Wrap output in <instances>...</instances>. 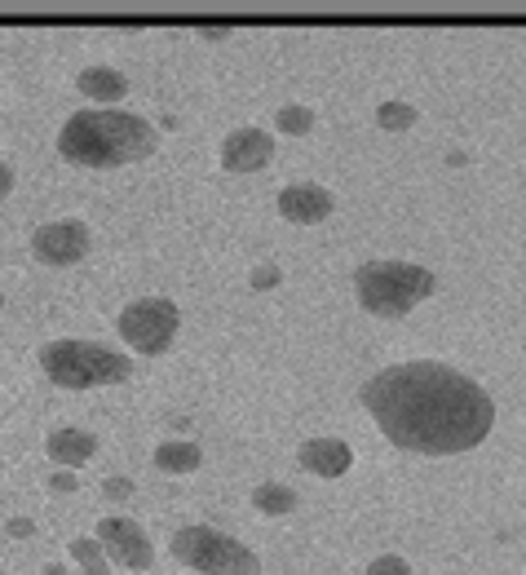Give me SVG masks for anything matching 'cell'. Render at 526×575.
Masks as SVG:
<instances>
[{"label": "cell", "mask_w": 526, "mask_h": 575, "mask_svg": "<svg viewBox=\"0 0 526 575\" xmlns=\"http://www.w3.org/2000/svg\"><path fill=\"white\" fill-rule=\"evenodd\" d=\"M359 399L394 447L420 456L473 452L495 425V403L478 381L425 359L376 372Z\"/></svg>", "instance_id": "cell-1"}, {"label": "cell", "mask_w": 526, "mask_h": 575, "mask_svg": "<svg viewBox=\"0 0 526 575\" xmlns=\"http://www.w3.org/2000/svg\"><path fill=\"white\" fill-rule=\"evenodd\" d=\"M155 147H160L155 124L116 107L72 111V120L58 133V155L85 169H120V164L155 155Z\"/></svg>", "instance_id": "cell-2"}, {"label": "cell", "mask_w": 526, "mask_h": 575, "mask_svg": "<svg viewBox=\"0 0 526 575\" xmlns=\"http://www.w3.org/2000/svg\"><path fill=\"white\" fill-rule=\"evenodd\" d=\"M354 293L368 315L403 319L434 293V274L416 261H368L354 270Z\"/></svg>", "instance_id": "cell-3"}, {"label": "cell", "mask_w": 526, "mask_h": 575, "mask_svg": "<svg viewBox=\"0 0 526 575\" xmlns=\"http://www.w3.org/2000/svg\"><path fill=\"white\" fill-rule=\"evenodd\" d=\"M41 368L63 390H98L124 381L133 372V359L98 341H50L41 350Z\"/></svg>", "instance_id": "cell-4"}, {"label": "cell", "mask_w": 526, "mask_h": 575, "mask_svg": "<svg viewBox=\"0 0 526 575\" xmlns=\"http://www.w3.org/2000/svg\"><path fill=\"white\" fill-rule=\"evenodd\" d=\"M173 557L186 562L199 575H261V557L239 544L234 535L217 531V527H182L173 535Z\"/></svg>", "instance_id": "cell-5"}, {"label": "cell", "mask_w": 526, "mask_h": 575, "mask_svg": "<svg viewBox=\"0 0 526 575\" xmlns=\"http://www.w3.org/2000/svg\"><path fill=\"white\" fill-rule=\"evenodd\" d=\"M177 328H182V315H177V306H173L168 297H142V302H133V306L120 315V324H116V333H120L138 355H146V359L164 355V350L177 341Z\"/></svg>", "instance_id": "cell-6"}, {"label": "cell", "mask_w": 526, "mask_h": 575, "mask_svg": "<svg viewBox=\"0 0 526 575\" xmlns=\"http://www.w3.org/2000/svg\"><path fill=\"white\" fill-rule=\"evenodd\" d=\"M89 226L85 221H76V217H63V221H50V226H41L36 235H32V252H36V261H45V265H76V261H85L89 257Z\"/></svg>", "instance_id": "cell-7"}, {"label": "cell", "mask_w": 526, "mask_h": 575, "mask_svg": "<svg viewBox=\"0 0 526 575\" xmlns=\"http://www.w3.org/2000/svg\"><path fill=\"white\" fill-rule=\"evenodd\" d=\"M98 540H102L107 557L129 566V571H146L155 562V549H151L142 522H133V518H102L98 522Z\"/></svg>", "instance_id": "cell-8"}, {"label": "cell", "mask_w": 526, "mask_h": 575, "mask_svg": "<svg viewBox=\"0 0 526 575\" xmlns=\"http://www.w3.org/2000/svg\"><path fill=\"white\" fill-rule=\"evenodd\" d=\"M275 160V138L266 129H234L226 142H221V164L226 173H256Z\"/></svg>", "instance_id": "cell-9"}, {"label": "cell", "mask_w": 526, "mask_h": 575, "mask_svg": "<svg viewBox=\"0 0 526 575\" xmlns=\"http://www.w3.org/2000/svg\"><path fill=\"white\" fill-rule=\"evenodd\" d=\"M280 213L284 221L293 226H315L332 213V191H324L319 182H297V186H284L280 191Z\"/></svg>", "instance_id": "cell-10"}, {"label": "cell", "mask_w": 526, "mask_h": 575, "mask_svg": "<svg viewBox=\"0 0 526 575\" xmlns=\"http://www.w3.org/2000/svg\"><path fill=\"white\" fill-rule=\"evenodd\" d=\"M302 465L319 478H341L350 465H354V447L346 438H306L302 443Z\"/></svg>", "instance_id": "cell-11"}, {"label": "cell", "mask_w": 526, "mask_h": 575, "mask_svg": "<svg viewBox=\"0 0 526 575\" xmlns=\"http://www.w3.org/2000/svg\"><path fill=\"white\" fill-rule=\"evenodd\" d=\"M98 456V438L89 430H58L50 434V460L63 465V469H80Z\"/></svg>", "instance_id": "cell-12"}, {"label": "cell", "mask_w": 526, "mask_h": 575, "mask_svg": "<svg viewBox=\"0 0 526 575\" xmlns=\"http://www.w3.org/2000/svg\"><path fill=\"white\" fill-rule=\"evenodd\" d=\"M76 89H80L85 98H94L98 107H116V102L129 94V80H124L116 67H85V72L76 76Z\"/></svg>", "instance_id": "cell-13"}, {"label": "cell", "mask_w": 526, "mask_h": 575, "mask_svg": "<svg viewBox=\"0 0 526 575\" xmlns=\"http://www.w3.org/2000/svg\"><path fill=\"white\" fill-rule=\"evenodd\" d=\"M199 465H204V452L190 438H168V443L155 447V469L160 474H195Z\"/></svg>", "instance_id": "cell-14"}, {"label": "cell", "mask_w": 526, "mask_h": 575, "mask_svg": "<svg viewBox=\"0 0 526 575\" xmlns=\"http://www.w3.org/2000/svg\"><path fill=\"white\" fill-rule=\"evenodd\" d=\"M252 509L271 513V518H284V513H293V509H297V491H293V487H284V482H261V487L252 491Z\"/></svg>", "instance_id": "cell-15"}, {"label": "cell", "mask_w": 526, "mask_h": 575, "mask_svg": "<svg viewBox=\"0 0 526 575\" xmlns=\"http://www.w3.org/2000/svg\"><path fill=\"white\" fill-rule=\"evenodd\" d=\"M72 557L80 562L85 575H111V566H107V549H102L98 535H80V540H72Z\"/></svg>", "instance_id": "cell-16"}, {"label": "cell", "mask_w": 526, "mask_h": 575, "mask_svg": "<svg viewBox=\"0 0 526 575\" xmlns=\"http://www.w3.org/2000/svg\"><path fill=\"white\" fill-rule=\"evenodd\" d=\"M275 129L288 133V138H302V133L315 129V111H310V107H284V111L275 116Z\"/></svg>", "instance_id": "cell-17"}, {"label": "cell", "mask_w": 526, "mask_h": 575, "mask_svg": "<svg viewBox=\"0 0 526 575\" xmlns=\"http://www.w3.org/2000/svg\"><path fill=\"white\" fill-rule=\"evenodd\" d=\"M376 124L403 133V129L416 124V107H407V102H385V107H376Z\"/></svg>", "instance_id": "cell-18"}, {"label": "cell", "mask_w": 526, "mask_h": 575, "mask_svg": "<svg viewBox=\"0 0 526 575\" xmlns=\"http://www.w3.org/2000/svg\"><path fill=\"white\" fill-rule=\"evenodd\" d=\"M363 575H412V566H407V557H398V553H381L376 562H368Z\"/></svg>", "instance_id": "cell-19"}, {"label": "cell", "mask_w": 526, "mask_h": 575, "mask_svg": "<svg viewBox=\"0 0 526 575\" xmlns=\"http://www.w3.org/2000/svg\"><path fill=\"white\" fill-rule=\"evenodd\" d=\"M102 496H107V500H129V496H133V482H129V478H107V482H102Z\"/></svg>", "instance_id": "cell-20"}, {"label": "cell", "mask_w": 526, "mask_h": 575, "mask_svg": "<svg viewBox=\"0 0 526 575\" xmlns=\"http://www.w3.org/2000/svg\"><path fill=\"white\" fill-rule=\"evenodd\" d=\"M248 283H252V288H275V283H280V265H256Z\"/></svg>", "instance_id": "cell-21"}, {"label": "cell", "mask_w": 526, "mask_h": 575, "mask_svg": "<svg viewBox=\"0 0 526 575\" xmlns=\"http://www.w3.org/2000/svg\"><path fill=\"white\" fill-rule=\"evenodd\" d=\"M76 487H80L76 474H54V491H76Z\"/></svg>", "instance_id": "cell-22"}, {"label": "cell", "mask_w": 526, "mask_h": 575, "mask_svg": "<svg viewBox=\"0 0 526 575\" xmlns=\"http://www.w3.org/2000/svg\"><path fill=\"white\" fill-rule=\"evenodd\" d=\"M10 191H14V169L0 160V195H10Z\"/></svg>", "instance_id": "cell-23"}, {"label": "cell", "mask_w": 526, "mask_h": 575, "mask_svg": "<svg viewBox=\"0 0 526 575\" xmlns=\"http://www.w3.org/2000/svg\"><path fill=\"white\" fill-rule=\"evenodd\" d=\"M10 531H14V535H32V531H36V527H32V522H28V518H14V522H10Z\"/></svg>", "instance_id": "cell-24"}, {"label": "cell", "mask_w": 526, "mask_h": 575, "mask_svg": "<svg viewBox=\"0 0 526 575\" xmlns=\"http://www.w3.org/2000/svg\"><path fill=\"white\" fill-rule=\"evenodd\" d=\"M226 36H230L226 28H204V41H226Z\"/></svg>", "instance_id": "cell-25"}, {"label": "cell", "mask_w": 526, "mask_h": 575, "mask_svg": "<svg viewBox=\"0 0 526 575\" xmlns=\"http://www.w3.org/2000/svg\"><path fill=\"white\" fill-rule=\"evenodd\" d=\"M41 575H67V566H58V562H54V566H45Z\"/></svg>", "instance_id": "cell-26"}]
</instances>
